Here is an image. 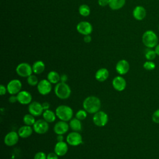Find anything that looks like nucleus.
I'll return each instance as SVG.
<instances>
[{
  "mask_svg": "<svg viewBox=\"0 0 159 159\" xmlns=\"http://www.w3.org/2000/svg\"><path fill=\"white\" fill-rule=\"evenodd\" d=\"M157 53L155 51V50H152V48H148L147 49H146L145 52V57L147 60H150V61H152L153 60H154L157 56Z\"/></svg>",
  "mask_w": 159,
  "mask_h": 159,
  "instance_id": "29",
  "label": "nucleus"
},
{
  "mask_svg": "<svg viewBox=\"0 0 159 159\" xmlns=\"http://www.w3.org/2000/svg\"><path fill=\"white\" fill-rule=\"evenodd\" d=\"M142 40L143 45L149 48L155 47L158 44V37L152 30H146L142 35Z\"/></svg>",
  "mask_w": 159,
  "mask_h": 159,
  "instance_id": "4",
  "label": "nucleus"
},
{
  "mask_svg": "<svg viewBox=\"0 0 159 159\" xmlns=\"http://www.w3.org/2000/svg\"><path fill=\"white\" fill-rule=\"evenodd\" d=\"M27 82L29 85L31 86H35L38 84L39 80L37 77L34 75H31L27 78Z\"/></svg>",
  "mask_w": 159,
  "mask_h": 159,
  "instance_id": "30",
  "label": "nucleus"
},
{
  "mask_svg": "<svg viewBox=\"0 0 159 159\" xmlns=\"http://www.w3.org/2000/svg\"><path fill=\"white\" fill-rule=\"evenodd\" d=\"M98 4L102 7H104L107 5H109V0H98Z\"/></svg>",
  "mask_w": 159,
  "mask_h": 159,
  "instance_id": "37",
  "label": "nucleus"
},
{
  "mask_svg": "<svg viewBox=\"0 0 159 159\" xmlns=\"http://www.w3.org/2000/svg\"><path fill=\"white\" fill-rule=\"evenodd\" d=\"M64 140V137L63 135H57V142H63Z\"/></svg>",
  "mask_w": 159,
  "mask_h": 159,
  "instance_id": "42",
  "label": "nucleus"
},
{
  "mask_svg": "<svg viewBox=\"0 0 159 159\" xmlns=\"http://www.w3.org/2000/svg\"><path fill=\"white\" fill-rule=\"evenodd\" d=\"M68 80V76L65 74H62L61 75H60V81L61 82H65L66 83V81Z\"/></svg>",
  "mask_w": 159,
  "mask_h": 159,
  "instance_id": "39",
  "label": "nucleus"
},
{
  "mask_svg": "<svg viewBox=\"0 0 159 159\" xmlns=\"http://www.w3.org/2000/svg\"><path fill=\"white\" fill-rule=\"evenodd\" d=\"M16 71L19 76L22 78H27L30 75H32V66H31L28 63L22 62L17 66Z\"/></svg>",
  "mask_w": 159,
  "mask_h": 159,
  "instance_id": "5",
  "label": "nucleus"
},
{
  "mask_svg": "<svg viewBox=\"0 0 159 159\" xmlns=\"http://www.w3.org/2000/svg\"><path fill=\"white\" fill-rule=\"evenodd\" d=\"M66 143L71 146H78L83 143V137L79 132H70L66 138Z\"/></svg>",
  "mask_w": 159,
  "mask_h": 159,
  "instance_id": "7",
  "label": "nucleus"
},
{
  "mask_svg": "<svg viewBox=\"0 0 159 159\" xmlns=\"http://www.w3.org/2000/svg\"><path fill=\"white\" fill-rule=\"evenodd\" d=\"M70 125L67 122L60 120L55 124L53 127V131L57 135H63L68 131Z\"/></svg>",
  "mask_w": 159,
  "mask_h": 159,
  "instance_id": "14",
  "label": "nucleus"
},
{
  "mask_svg": "<svg viewBox=\"0 0 159 159\" xmlns=\"http://www.w3.org/2000/svg\"><path fill=\"white\" fill-rule=\"evenodd\" d=\"M17 101L23 105L29 104L32 100V96L31 94L27 91H20L16 94Z\"/></svg>",
  "mask_w": 159,
  "mask_h": 159,
  "instance_id": "16",
  "label": "nucleus"
},
{
  "mask_svg": "<svg viewBox=\"0 0 159 159\" xmlns=\"http://www.w3.org/2000/svg\"><path fill=\"white\" fill-rule=\"evenodd\" d=\"M143 68L146 70H148V71H150V70H153L156 67V65H155V63L154 62H153L152 61H150V60H147L146 61L143 65Z\"/></svg>",
  "mask_w": 159,
  "mask_h": 159,
  "instance_id": "32",
  "label": "nucleus"
},
{
  "mask_svg": "<svg viewBox=\"0 0 159 159\" xmlns=\"http://www.w3.org/2000/svg\"><path fill=\"white\" fill-rule=\"evenodd\" d=\"M28 111L34 116L39 117L43 114L44 109L41 103L38 101H33L29 104Z\"/></svg>",
  "mask_w": 159,
  "mask_h": 159,
  "instance_id": "11",
  "label": "nucleus"
},
{
  "mask_svg": "<svg viewBox=\"0 0 159 159\" xmlns=\"http://www.w3.org/2000/svg\"><path fill=\"white\" fill-rule=\"evenodd\" d=\"M112 85L116 91H122L125 89L127 83L124 78L121 76H117L112 80Z\"/></svg>",
  "mask_w": 159,
  "mask_h": 159,
  "instance_id": "15",
  "label": "nucleus"
},
{
  "mask_svg": "<svg viewBox=\"0 0 159 159\" xmlns=\"http://www.w3.org/2000/svg\"><path fill=\"white\" fill-rule=\"evenodd\" d=\"M132 15L136 20H142L146 17L147 11L144 7L142 6H137L134 9Z\"/></svg>",
  "mask_w": 159,
  "mask_h": 159,
  "instance_id": "19",
  "label": "nucleus"
},
{
  "mask_svg": "<svg viewBox=\"0 0 159 159\" xmlns=\"http://www.w3.org/2000/svg\"><path fill=\"white\" fill-rule=\"evenodd\" d=\"M33 131H34V129H33V127H32V126L27 125L24 124V125L21 126L19 129L17 133L20 138L26 139L30 137L32 134Z\"/></svg>",
  "mask_w": 159,
  "mask_h": 159,
  "instance_id": "20",
  "label": "nucleus"
},
{
  "mask_svg": "<svg viewBox=\"0 0 159 159\" xmlns=\"http://www.w3.org/2000/svg\"><path fill=\"white\" fill-rule=\"evenodd\" d=\"M69 125L73 131L80 132L82 130V123L77 118H72L69 122Z\"/></svg>",
  "mask_w": 159,
  "mask_h": 159,
  "instance_id": "23",
  "label": "nucleus"
},
{
  "mask_svg": "<svg viewBox=\"0 0 159 159\" xmlns=\"http://www.w3.org/2000/svg\"><path fill=\"white\" fill-rule=\"evenodd\" d=\"M155 51L158 56H159V43L157 44V45L155 47Z\"/></svg>",
  "mask_w": 159,
  "mask_h": 159,
  "instance_id": "43",
  "label": "nucleus"
},
{
  "mask_svg": "<svg viewBox=\"0 0 159 159\" xmlns=\"http://www.w3.org/2000/svg\"><path fill=\"white\" fill-rule=\"evenodd\" d=\"M43 119L48 123L53 122L56 119V114L53 111L47 109L45 110L42 114Z\"/></svg>",
  "mask_w": 159,
  "mask_h": 159,
  "instance_id": "24",
  "label": "nucleus"
},
{
  "mask_svg": "<svg viewBox=\"0 0 159 159\" xmlns=\"http://www.w3.org/2000/svg\"><path fill=\"white\" fill-rule=\"evenodd\" d=\"M87 113L88 112L84 109H80L76 112L75 117L80 120H83L86 118Z\"/></svg>",
  "mask_w": 159,
  "mask_h": 159,
  "instance_id": "31",
  "label": "nucleus"
},
{
  "mask_svg": "<svg viewBox=\"0 0 159 159\" xmlns=\"http://www.w3.org/2000/svg\"><path fill=\"white\" fill-rule=\"evenodd\" d=\"M23 122L25 125H30V126H33V125L35 122V116L32 115L31 114H27L24 116L23 117Z\"/></svg>",
  "mask_w": 159,
  "mask_h": 159,
  "instance_id": "27",
  "label": "nucleus"
},
{
  "mask_svg": "<svg viewBox=\"0 0 159 159\" xmlns=\"http://www.w3.org/2000/svg\"><path fill=\"white\" fill-rule=\"evenodd\" d=\"M34 131L38 134H44L49 129L48 122L43 119H38L32 126Z\"/></svg>",
  "mask_w": 159,
  "mask_h": 159,
  "instance_id": "9",
  "label": "nucleus"
},
{
  "mask_svg": "<svg viewBox=\"0 0 159 159\" xmlns=\"http://www.w3.org/2000/svg\"><path fill=\"white\" fill-rule=\"evenodd\" d=\"M76 30L82 35H89L93 31V26L91 23L87 21H81L77 24Z\"/></svg>",
  "mask_w": 159,
  "mask_h": 159,
  "instance_id": "13",
  "label": "nucleus"
},
{
  "mask_svg": "<svg viewBox=\"0 0 159 159\" xmlns=\"http://www.w3.org/2000/svg\"><path fill=\"white\" fill-rule=\"evenodd\" d=\"M34 159H47V155L43 152H38L35 154Z\"/></svg>",
  "mask_w": 159,
  "mask_h": 159,
  "instance_id": "33",
  "label": "nucleus"
},
{
  "mask_svg": "<svg viewBox=\"0 0 159 159\" xmlns=\"http://www.w3.org/2000/svg\"><path fill=\"white\" fill-rule=\"evenodd\" d=\"M32 66L33 73H34L36 75H39L42 73L44 71L45 68V63L41 60L36 61L34 63Z\"/></svg>",
  "mask_w": 159,
  "mask_h": 159,
  "instance_id": "22",
  "label": "nucleus"
},
{
  "mask_svg": "<svg viewBox=\"0 0 159 159\" xmlns=\"http://www.w3.org/2000/svg\"><path fill=\"white\" fill-rule=\"evenodd\" d=\"M101 106V102L99 98L95 96L86 97L83 102V109L89 114H95L99 111Z\"/></svg>",
  "mask_w": 159,
  "mask_h": 159,
  "instance_id": "1",
  "label": "nucleus"
},
{
  "mask_svg": "<svg viewBox=\"0 0 159 159\" xmlns=\"http://www.w3.org/2000/svg\"><path fill=\"white\" fill-rule=\"evenodd\" d=\"M125 3V0H109V6L112 10H118L122 8Z\"/></svg>",
  "mask_w": 159,
  "mask_h": 159,
  "instance_id": "25",
  "label": "nucleus"
},
{
  "mask_svg": "<svg viewBox=\"0 0 159 159\" xmlns=\"http://www.w3.org/2000/svg\"><path fill=\"white\" fill-rule=\"evenodd\" d=\"M83 40L86 43H89L91 41L92 39H91V37L89 35H84Z\"/></svg>",
  "mask_w": 159,
  "mask_h": 159,
  "instance_id": "40",
  "label": "nucleus"
},
{
  "mask_svg": "<svg viewBox=\"0 0 159 159\" xmlns=\"http://www.w3.org/2000/svg\"><path fill=\"white\" fill-rule=\"evenodd\" d=\"M42 106H43V108L45 110H47V109H49V107H50V104L48 102H43V103H42Z\"/></svg>",
  "mask_w": 159,
  "mask_h": 159,
  "instance_id": "41",
  "label": "nucleus"
},
{
  "mask_svg": "<svg viewBox=\"0 0 159 159\" xmlns=\"http://www.w3.org/2000/svg\"><path fill=\"white\" fill-rule=\"evenodd\" d=\"M79 13L84 17H87L90 14V8L86 4H82L79 7Z\"/></svg>",
  "mask_w": 159,
  "mask_h": 159,
  "instance_id": "28",
  "label": "nucleus"
},
{
  "mask_svg": "<svg viewBox=\"0 0 159 159\" xmlns=\"http://www.w3.org/2000/svg\"><path fill=\"white\" fill-rule=\"evenodd\" d=\"M58 155L54 152H50L47 155V159H58Z\"/></svg>",
  "mask_w": 159,
  "mask_h": 159,
  "instance_id": "35",
  "label": "nucleus"
},
{
  "mask_svg": "<svg viewBox=\"0 0 159 159\" xmlns=\"http://www.w3.org/2000/svg\"><path fill=\"white\" fill-rule=\"evenodd\" d=\"M54 92L57 98L61 99H66L70 98L71 90L70 86L65 82H59L56 84Z\"/></svg>",
  "mask_w": 159,
  "mask_h": 159,
  "instance_id": "3",
  "label": "nucleus"
},
{
  "mask_svg": "<svg viewBox=\"0 0 159 159\" xmlns=\"http://www.w3.org/2000/svg\"><path fill=\"white\" fill-rule=\"evenodd\" d=\"M109 120L108 115L102 111H99L96 113L94 114L93 117V122L98 127L105 126Z\"/></svg>",
  "mask_w": 159,
  "mask_h": 159,
  "instance_id": "6",
  "label": "nucleus"
},
{
  "mask_svg": "<svg viewBox=\"0 0 159 159\" xmlns=\"http://www.w3.org/2000/svg\"><path fill=\"white\" fill-rule=\"evenodd\" d=\"M47 80L52 84H57L60 81V76L57 71H50L47 74Z\"/></svg>",
  "mask_w": 159,
  "mask_h": 159,
  "instance_id": "26",
  "label": "nucleus"
},
{
  "mask_svg": "<svg viewBox=\"0 0 159 159\" xmlns=\"http://www.w3.org/2000/svg\"><path fill=\"white\" fill-rule=\"evenodd\" d=\"M152 119L155 123L159 124V109L155 111V112L152 114Z\"/></svg>",
  "mask_w": 159,
  "mask_h": 159,
  "instance_id": "34",
  "label": "nucleus"
},
{
  "mask_svg": "<svg viewBox=\"0 0 159 159\" xmlns=\"http://www.w3.org/2000/svg\"><path fill=\"white\" fill-rule=\"evenodd\" d=\"M109 76V72L108 70L105 68H101L96 71L94 77L98 81L104 82L108 78Z\"/></svg>",
  "mask_w": 159,
  "mask_h": 159,
  "instance_id": "21",
  "label": "nucleus"
},
{
  "mask_svg": "<svg viewBox=\"0 0 159 159\" xmlns=\"http://www.w3.org/2000/svg\"><path fill=\"white\" fill-rule=\"evenodd\" d=\"M57 117L60 120L65 122L70 121L73 116V111L71 107L67 105H60L55 109Z\"/></svg>",
  "mask_w": 159,
  "mask_h": 159,
  "instance_id": "2",
  "label": "nucleus"
},
{
  "mask_svg": "<svg viewBox=\"0 0 159 159\" xmlns=\"http://www.w3.org/2000/svg\"><path fill=\"white\" fill-rule=\"evenodd\" d=\"M158 30H159V26H158Z\"/></svg>",
  "mask_w": 159,
  "mask_h": 159,
  "instance_id": "44",
  "label": "nucleus"
},
{
  "mask_svg": "<svg viewBox=\"0 0 159 159\" xmlns=\"http://www.w3.org/2000/svg\"><path fill=\"white\" fill-rule=\"evenodd\" d=\"M22 86V83L19 80L14 79L7 83L6 88L9 94L11 95H16L21 91Z\"/></svg>",
  "mask_w": 159,
  "mask_h": 159,
  "instance_id": "8",
  "label": "nucleus"
},
{
  "mask_svg": "<svg viewBox=\"0 0 159 159\" xmlns=\"http://www.w3.org/2000/svg\"><path fill=\"white\" fill-rule=\"evenodd\" d=\"M68 150V143L63 142H57L54 147V152L59 156L62 157L66 154Z\"/></svg>",
  "mask_w": 159,
  "mask_h": 159,
  "instance_id": "18",
  "label": "nucleus"
},
{
  "mask_svg": "<svg viewBox=\"0 0 159 159\" xmlns=\"http://www.w3.org/2000/svg\"><path fill=\"white\" fill-rule=\"evenodd\" d=\"M130 69V65L126 60H119L116 65V70L120 75H124L128 73Z\"/></svg>",
  "mask_w": 159,
  "mask_h": 159,
  "instance_id": "17",
  "label": "nucleus"
},
{
  "mask_svg": "<svg viewBox=\"0 0 159 159\" xmlns=\"http://www.w3.org/2000/svg\"><path fill=\"white\" fill-rule=\"evenodd\" d=\"M37 91L41 95L45 96L48 94L52 89V83L48 80H40L37 85Z\"/></svg>",
  "mask_w": 159,
  "mask_h": 159,
  "instance_id": "10",
  "label": "nucleus"
},
{
  "mask_svg": "<svg viewBox=\"0 0 159 159\" xmlns=\"http://www.w3.org/2000/svg\"><path fill=\"white\" fill-rule=\"evenodd\" d=\"M9 102L11 103H15L17 101V96L16 95H11L9 98Z\"/></svg>",
  "mask_w": 159,
  "mask_h": 159,
  "instance_id": "38",
  "label": "nucleus"
},
{
  "mask_svg": "<svg viewBox=\"0 0 159 159\" xmlns=\"http://www.w3.org/2000/svg\"><path fill=\"white\" fill-rule=\"evenodd\" d=\"M6 92H7V88L4 86L3 84H1L0 85V94L1 96H3L4 95Z\"/></svg>",
  "mask_w": 159,
  "mask_h": 159,
  "instance_id": "36",
  "label": "nucleus"
},
{
  "mask_svg": "<svg viewBox=\"0 0 159 159\" xmlns=\"http://www.w3.org/2000/svg\"><path fill=\"white\" fill-rule=\"evenodd\" d=\"M19 137H20L17 132L15 131H11L5 135L4 142L7 146L12 147L15 145L18 142Z\"/></svg>",
  "mask_w": 159,
  "mask_h": 159,
  "instance_id": "12",
  "label": "nucleus"
}]
</instances>
